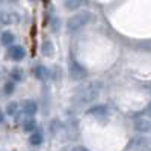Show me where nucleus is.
Returning <instances> with one entry per match:
<instances>
[{
  "mask_svg": "<svg viewBox=\"0 0 151 151\" xmlns=\"http://www.w3.org/2000/svg\"><path fill=\"white\" fill-rule=\"evenodd\" d=\"M15 82H8V83H5L3 85V92L6 94V95H11L12 92L15 91Z\"/></svg>",
  "mask_w": 151,
  "mask_h": 151,
  "instance_id": "nucleus-13",
  "label": "nucleus"
},
{
  "mask_svg": "<svg viewBox=\"0 0 151 151\" xmlns=\"http://www.w3.org/2000/svg\"><path fill=\"white\" fill-rule=\"evenodd\" d=\"M82 3L79 2V0H68V2H65L64 3V6L67 8V9H76V8H79Z\"/></svg>",
  "mask_w": 151,
  "mask_h": 151,
  "instance_id": "nucleus-14",
  "label": "nucleus"
},
{
  "mask_svg": "<svg viewBox=\"0 0 151 151\" xmlns=\"http://www.w3.org/2000/svg\"><path fill=\"white\" fill-rule=\"evenodd\" d=\"M8 55H9L11 59H14V60H21L24 56H26V50H24L23 45H11Z\"/></svg>",
  "mask_w": 151,
  "mask_h": 151,
  "instance_id": "nucleus-4",
  "label": "nucleus"
},
{
  "mask_svg": "<svg viewBox=\"0 0 151 151\" xmlns=\"http://www.w3.org/2000/svg\"><path fill=\"white\" fill-rule=\"evenodd\" d=\"M23 112L26 113V115H35L38 112V104L32 100H24L23 101Z\"/></svg>",
  "mask_w": 151,
  "mask_h": 151,
  "instance_id": "nucleus-6",
  "label": "nucleus"
},
{
  "mask_svg": "<svg viewBox=\"0 0 151 151\" xmlns=\"http://www.w3.org/2000/svg\"><path fill=\"white\" fill-rule=\"evenodd\" d=\"M98 89H101V86H98V83H95V82L89 83V85H85V86H80L77 89V98L85 101V103H89V101L97 98Z\"/></svg>",
  "mask_w": 151,
  "mask_h": 151,
  "instance_id": "nucleus-2",
  "label": "nucleus"
},
{
  "mask_svg": "<svg viewBox=\"0 0 151 151\" xmlns=\"http://www.w3.org/2000/svg\"><path fill=\"white\" fill-rule=\"evenodd\" d=\"M21 21V15L15 11H2L0 12V23L5 26H12V24H18Z\"/></svg>",
  "mask_w": 151,
  "mask_h": 151,
  "instance_id": "nucleus-3",
  "label": "nucleus"
},
{
  "mask_svg": "<svg viewBox=\"0 0 151 151\" xmlns=\"http://www.w3.org/2000/svg\"><path fill=\"white\" fill-rule=\"evenodd\" d=\"M11 77L14 79V82H21L24 79V70L20 68V67H15V68H12L11 70Z\"/></svg>",
  "mask_w": 151,
  "mask_h": 151,
  "instance_id": "nucleus-11",
  "label": "nucleus"
},
{
  "mask_svg": "<svg viewBox=\"0 0 151 151\" xmlns=\"http://www.w3.org/2000/svg\"><path fill=\"white\" fill-rule=\"evenodd\" d=\"M14 41H15V35L11 30H5L0 35V42H2V45H12Z\"/></svg>",
  "mask_w": 151,
  "mask_h": 151,
  "instance_id": "nucleus-9",
  "label": "nucleus"
},
{
  "mask_svg": "<svg viewBox=\"0 0 151 151\" xmlns=\"http://www.w3.org/2000/svg\"><path fill=\"white\" fill-rule=\"evenodd\" d=\"M91 20V14L88 11H79L74 15H71L67 21V30L68 32H77L82 27H85V24Z\"/></svg>",
  "mask_w": 151,
  "mask_h": 151,
  "instance_id": "nucleus-1",
  "label": "nucleus"
},
{
  "mask_svg": "<svg viewBox=\"0 0 151 151\" xmlns=\"http://www.w3.org/2000/svg\"><path fill=\"white\" fill-rule=\"evenodd\" d=\"M41 53L45 58H52L55 55V44L50 41V40L42 41V44H41Z\"/></svg>",
  "mask_w": 151,
  "mask_h": 151,
  "instance_id": "nucleus-5",
  "label": "nucleus"
},
{
  "mask_svg": "<svg viewBox=\"0 0 151 151\" xmlns=\"http://www.w3.org/2000/svg\"><path fill=\"white\" fill-rule=\"evenodd\" d=\"M32 73H33L35 77L40 79V80H45V79L48 77V70H47L44 65H36V67H33Z\"/></svg>",
  "mask_w": 151,
  "mask_h": 151,
  "instance_id": "nucleus-7",
  "label": "nucleus"
},
{
  "mask_svg": "<svg viewBox=\"0 0 151 151\" xmlns=\"http://www.w3.org/2000/svg\"><path fill=\"white\" fill-rule=\"evenodd\" d=\"M17 110H18V103L17 101H11V103L6 104V113H8V115H11V116L15 115Z\"/></svg>",
  "mask_w": 151,
  "mask_h": 151,
  "instance_id": "nucleus-12",
  "label": "nucleus"
},
{
  "mask_svg": "<svg viewBox=\"0 0 151 151\" xmlns=\"http://www.w3.org/2000/svg\"><path fill=\"white\" fill-rule=\"evenodd\" d=\"M36 129V121L35 118H26L23 121V130L26 133H33Z\"/></svg>",
  "mask_w": 151,
  "mask_h": 151,
  "instance_id": "nucleus-10",
  "label": "nucleus"
},
{
  "mask_svg": "<svg viewBox=\"0 0 151 151\" xmlns=\"http://www.w3.org/2000/svg\"><path fill=\"white\" fill-rule=\"evenodd\" d=\"M2 122H5V113H3V110L0 109V124Z\"/></svg>",
  "mask_w": 151,
  "mask_h": 151,
  "instance_id": "nucleus-15",
  "label": "nucleus"
},
{
  "mask_svg": "<svg viewBox=\"0 0 151 151\" xmlns=\"http://www.w3.org/2000/svg\"><path fill=\"white\" fill-rule=\"evenodd\" d=\"M29 142H30V145H33V147H40V145L44 142V134H42L40 130H35V132L29 136Z\"/></svg>",
  "mask_w": 151,
  "mask_h": 151,
  "instance_id": "nucleus-8",
  "label": "nucleus"
}]
</instances>
